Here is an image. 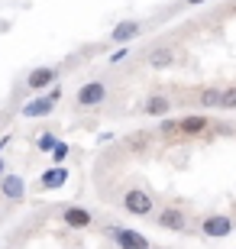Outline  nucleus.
Returning <instances> with one entry per match:
<instances>
[{
	"label": "nucleus",
	"mask_w": 236,
	"mask_h": 249,
	"mask_svg": "<svg viewBox=\"0 0 236 249\" xmlns=\"http://www.w3.org/2000/svg\"><path fill=\"white\" fill-rule=\"evenodd\" d=\"M175 62H178V55H175V49H168V46L152 49V52L145 55V65H149L152 71H165V68H172Z\"/></svg>",
	"instance_id": "obj_13"
},
{
	"label": "nucleus",
	"mask_w": 236,
	"mask_h": 249,
	"mask_svg": "<svg viewBox=\"0 0 236 249\" xmlns=\"http://www.w3.org/2000/svg\"><path fill=\"white\" fill-rule=\"evenodd\" d=\"M58 142H62V139L55 136L52 129H46V133H39V136H36V149H39V152H46V156H52V149L58 146Z\"/></svg>",
	"instance_id": "obj_16"
},
{
	"label": "nucleus",
	"mask_w": 236,
	"mask_h": 249,
	"mask_svg": "<svg viewBox=\"0 0 236 249\" xmlns=\"http://www.w3.org/2000/svg\"><path fill=\"white\" fill-rule=\"evenodd\" d=\"M0 194L7 197V201H23L26 197V178L23 175H13V172H7V175L0 178Z\"/></svg>",
	"instance_id": "obj_7"
},
{
	"label": "nucleus",
	"mask_w": 236,
	"mask_h": 249,
	"mask_svg": "<svg viewBox=\"0 0 236 249\" xmlns=\"http://www.w3.org/2000/svg\"><path fill=\"white\" fill-rule=\"evenodd\" d=\"M62 220H65V227L84 230V227H91V223H94V217H91V211H88V207L72 204V207H65V211H62Z\"/></svg>",
	"instance_id": "obj_11"
},
{
	"label": "nucleus",
	"mask_w": 236,
	"mask_h": 249,
	"mask_svg": "<svg viewBox=\"0 0 236 249\" xmlns=\"http://www.w3.org/2000/svg\"><path fill=\"white\" fill-rule=\"evenodd\" d=\"M107 101V84L104 81H84L81 88H78V94H74V104L81 107V110H94V107H100V104Z\"/></svg>",
	"instance_id": "obj_2"
},
{
	"label": "nucleus",
	"mask_w": 236,
	"mask_h": 249,
	"mask_svg": "<svg viewBox=\"0 0 236 249\" xmlns=\"http://www.w3.org/2000/svg\"><path fill=\"white\" fill-rule=\"evenodd\" d=\"M155 220H159V227H162V230H172V233H182L184 227H188V217H184L182 207H162Z\"/></svg>",
	"instance_id": "obj_8"
},
{
	"label": "nucleus",
	"mask_w": 236,
	"mask_h": 249,
	"mask_svg": "<svg viewBox=\"0 0 236 249\" xmlns=\"http://www.w3.org/2000/svg\"><path fill=\"white\" fill-rule=\"evenodd\" d=\"M220 97H223V88H204V91L198 94L200 107H207V110H214V107H220Z\"/></svg>",
	"instance_id": "obj_15"
},
{
	"label": "nucleus",
	"mask_w": 236,
	"mask_h": 249,
	"mask_svg": "<svg viewBox=\"0 0 236 249\" xmlns=\"http://www.w3.org/2000/svg\"><path fill=\"white\" fill-rule=\"evenodd\" d=\"M184 3H188V7H200V3H204V0H184Z\"/></svg>",
	"instance_id": "obj_22"
},
{
	"label": "nucleus",
	"mask_w": 236,
	"mask_h": 249,
	"mask_svg": "<svg viewBox=\"0 0 236 249\" xmlns=\"http://www.w3.org/2000/svg\"><path fill=\"white\" fill-rule=\"evenodd\" d=\"M7 142H10V136H3V139H0V152H3V149H7Z\"/></svg>",
	"instance_id": "obj_23"
},
{
	"label": "nucleus",
	"mask_w": 236,
	"mask_h": 249,
	"mask_svg": "<svg viewBox=\"0 0 236 249\" xmlns=\"http://www.w3.org/2000/svg\"><path fill=\"white\" fill-rule=\"evenodd\" d=\"M55 97L52 94H42V97H33V101H26L23 107H19V113H23V120H42V117H49V113L55 110Z\"/></svg>",
	"instance_id": "obj_5"
},
{
	"label": "nucleus",
	"mask_w": 236,
	"mask_h": 249,
	"mask_svg": "<svg viewBox=\"0 0 236 249\" xmlns=\"http://www.w3.org/2000/svg\"><path fill=\"white\" fill-rule=\"evenodd\" d=\"M207 129H210V120L204 113H188V117L178 120V133H182V136H200V133H207Z\"/></svg>",
	"instance_id": "obj_9"
},
{
	"label": "nucleus",
	"mask_w": 236,
	"mask_h": 249,
	"mask_svg": "<svg viewBox=\"0 0 236 249\" xmlns=\"http://www.w3.org/2000/svg\"><path fill=\"white\" fill-rule=\"evenodd\" d=\"M233 230H236V223H233V217H227V213H210V217L200 220V233L210 236V240H223V236H230Z\"/></svg>",
	"instance_id": "obj_4"
},
{
	"label": "nucleus",
	"mask_w": 236,
	"mask_h": 249,
	"mask_svg": "<svg viewBox=\"0 0 236 249\" xmlns=\"http://www.w3.org/2000/svg\"><path fill=\"white\" fill-rule=\"evenodd\" d=\"M143 113L145 117H168V113H172V101H168L165 94H152V97L143 104Z\"/></svg>",
	"instance_id": "obj_14"
},
{
	"label": "nucleus",
	"mask_w": 236,
	"mask_h": 249,
	"mask_svg": "<svg viewBox=\"0 0 236 249\" xmlns=\"http://www.w3.org/2000/svg\"><path fill=\"white\" fill-rule=\"evenodd\" d=\"M152 194L143 191V188H129L127 194H123V211L133 213V217H149L152 213Z\"/></svg>",
	"instance_id": "obj_3"
},
{
	"label": "nucleus",
	"mask_w": 236,
	"mask_h": 249,
	"mask_svg": "<svg viewBox=\"0 0 236 249\" xmlns=\"http://www.w3.org/2000/svg\"><path fill=\"white\" fill-rule=\"evenodd\" d=\"M68 178H72V175H68V168H65V165L46 168V172L39 175V188H42V191H58V188H62Z\"/></svg>",
	"instance_id": "obj_12"
},
{
	"label": "nucleus",
	"mask_w": 236,
	"mask_h": 249,
	"mask_svg": "<svg viewBox=\"0 0 236 249\" xmlns=\"http://www.w3.org/2000/svg\"><path fill=\"white\" fill-rule=\"evenodd\" d=\"M220 110H236V84H233V88H223V97H220Z\"/></svg>",
	"instance_id": "obj_17"
},
{
	"label": "nucleus",
	"mask_w": 236,
	"mask_h": 249,
	"mask_svg": "<svg viewBox=\"0 0 236 249\" xmlns=\"http://www.w3.org/2000/svg\"><path fill=\"white\" fill-rule=\"evenodd\" d=\"M143 33V26H139L136 19H123V23H117L113 26V33H110V42H117V46H129L133 39Z\"/></svg>",
	"instance_id": "obj_10"
},
{
	"label": "nucleus",
	"mask_w": 236,
	"mask_h": 249,
	"mask_svg": "<svg viewBox=\"0 0 236 249\" xmlns=\"http://www.w3.org/2000/svg\"><path fill=\"white\" fill-rule=\"evenodd\" d=\"M7 175V162H3V156H0V178Z\"/></svg>",
	"instance_id": "obj_21"
},
{
	"label": "nucleus",
	"mask_w": 236,
	"mask_h": 249,
	"mask_svg": "<svg viewBox=\"0 0 236 249\" xmlns=\"http://www.w3.org/2000/svg\"><path fill=\"white\" fill-rule=\"evenodd\" d=\"M104 233H107L120 249H152L149 246V236L139 233V230H133V227H117V223H113V227H107Z\"/></svg>",
	"instance_id": "obj_1"
},
{
	"label": "nucleus",
	"mask_w": 236,
	"mask_h": 249,
	"mask_svg": "<svg viewBox=\"0 0 236 249\" xmlns=\"http://www.w3.org/2000/svg\"><path fill=\"white\" fill-rule=\"evenodd\" d=\"M162 133H165V136H172V133H178V123H175V120H165V123H162Z\"/></svg>",
	"instance_id": "obj_20"
},
{
	"label": "nucleus",
	"mask_w": 236,
	"mask_h": 249,
	"mask_svg": "<svg viewBox=\"0 0 236 249\" xmlns=\"http://www.w3.org/2000/svg\"><path fill=\"white\" fill-rule=\"evenodd\" d=\"M127 55H129V46H120L117 52L110 55V65H120V62H123V58H127Z\"/></svg>",
	"instance_id": "obj_19"
},
{
	"label": "nucleus",
	"mask_w": 236,
	"mask_h": 249,
	"mask_svg": "<svg viewBox=\"0 0 236 249\" xmlns=\"http://www.w3.org/2000/svg\"><path fill=\"white\" fill-rule=\"evenodd\" d=\"M68 152H72V149H68V142H58V146L52 149V156H49V159H52L55 165H65V159H68Z\"/></svg>",
	"instance_id": "obj_18"
},
{
	"label": "nucleus",
	"mask_w": 236,
	"mask_h": 249,
	"mask_svg": "<svg viewBox=\"0 0 236 249\" xmlns=\"http://www.w3.org/2000/svg\"><path fill=\"white\" fill-rule=\"evenodd\" d=\"M55 81H58V68H52V65H39V68H33V71L26 74L29 91H49Z\"/></svg>",
	"instance_id": "obj_6"
}]
</instances>
